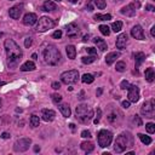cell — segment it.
Instances as JSON below:
<instances>
[{
	"label": "cell",
	"instance_id": "obj_5",
	"mask_svg": "<svg viewBox=\"0 0 155 155\" xmlns=\"http://www.w3.org/2000/svg\"><path fill=\"white\" fill-rule=\"evenodd\" d=\"M54 25H56V22L52 18H50L47 16H42L39 18V22L36 25V31L44 33V31H47L48 29H52Z\"/></svg>",
	"mask_w": 155,
	"mask_h": 155
},
{
	"label": "cell",
	"instance_id": "obj_61",
	"mask_svg": "<svg viewBox=\"0 0 155 155\" xmlns=\"http://www.w3.org/2000/svg\"><path fill=\"white\" fill-rule=\"evenodd\" d=\"M54 1H61V0H54Z\"/></svg>",
	"mask_w": 155,
	"mask_h": 155
},
{
	"label": "cell",
	"instance_id": "obj_49",
	"mask_svg": "<svg viewBox=\"0 0 155 155\" xmlns=\"http://www.w3.org/2000/svg\"><path fill=\"white\" fill-rule=\"evenodd\" d=\"M79 99H81V101H84L85 99V92L84 91H80V93H79V97H78Z\"/></svg>",
	"mask_w": 155,
	"mask_h": 155
},
{
	"label": "cell",
	"instance_id": "obj_43",
	"mask_svg": "<svg viewBox=\"0 0 155 155\" xmlns=\"http://www.w3.org/2000/svg\"><path fill=\"white\" fill-rule=\"evenodd\" d=\"M101 115H102V110H101V109H97V117L93 120V122H94L96 125L99 122V120H101Z\"/></svg>",
	"mask_w": 155,
	"mask_h": 155
},
{
	"label": "cell",
	"instance_id": "obj_28",
	"mask_svg": "<svg viewBox=\"0 0 155 155\" xmlns=\"http://www.w3.org/2000/svg\"><path fill=\"white\" fill-rule=\"evenodd\" d=\"M144 76H145V80H147L148 82H153V81H154V78H155L154 69H153V68H148V69H145Z\"/></svg>",
	"mask_w": 155,
	"mask_h": 155
},
{
	"label": "cell",
	"instance_id": "obj_38",
	"mask_svg": "<svg viewBox=\"0 0 155 155\" xmlns=\"http://www.w3.org/2000/svg\"><path fill=\"white\" fill-rule=\"evenodd\" d=\"M51 97H52V101H53L54 103H57V104H58V103H61V101H62V96H61V94H58V93H53Z\"/></svg>",
	"mask_w": 155,
	"mask_h": 155
},
{
	"label": "cell",
	"instance_id": "obj_26",
	"mask_svg": "<svg viewBox=\"0 0 155 155\" xmlns=\"http://www.w3.org/2000/svg\"><path fill=\"white\" fill-rule=\"evenodd\" d=\"M93 41H94V44L97 45V47H98L101 51H105V50L108 48L107 42H105L103 39H101V38H94V39H93Z\"/></svg>",
	"mask_w": 155,
	"mask_h": 155
},
{
	"label": "cell",
	"instance_id": "obj_47",
	"mask_svg": "<svg viewBox=\"0 0 155 155\" xmlns=\"http://www.w3.org/2000/svg\"><path fill=\"white\" fill-rule=\"evenodd\" d=\"M121 104H122V107H124L125 109H127V108H130V101H124V102H122Z\"/></svg>",
	"mask_w": 155,
	"mask_h": 155
},
{
	"label": "cell",
	"instance_id": "obj_30",
	"mask_svg": "<svg viewBox=\"0 0 155 155\" xmlns=\"http://www.w3.org/2000/svg\"><path fill=\"white\" fill-rule=\"evenodd\" d=\"M93 80H94V78H93V75L92 74H84L82 75V78H81V81L84 82V84H92L93 82Z\"/></svg>",
	"mask_w": 155,
	"mask_h": 155
},
{
	"label": "cell",
	"instance_id": "obj_3",
	"mask_svg": "<svg viewBox=\"0 0 155 155\" xmlns=\"http://www.w3.org/2000/svg\"><path fill=\"white\" fill-rule=\"evenodd\" d=\"M42 56H44V61L45 63L50 64V65H56L58 64V62L61 61V52L58 51V48L52 45V44H47L44 50H42Z\"/></svg>",
	"mask_w": 155,
	"mask_h": 155
},
{
	"label": "cell",
	"instance_id": "obj_62",
	"mask_svg": "<svg viewBox=\"0 0 155 155\" xmlns=\"http://www.w3.org/2000/svg\"><path fill=\"white\" fill-rule=\"evenodd\" d=\"M10 1H12V0H10Z\"/></svg>",
	"mask_w": 155,
	"mask_h": 155
},
{
	"label": "cell",
	"instance_id": "obj_36",
	"mask_svg": "<svg viewBox=\"0 0 155 155\" xmlns=\"http://www.w3.org/2000/svg\"><path fill=\"white\" fill-rule=\"evenodd\" d=\"M115 69H116L117 71H125V69H126V63L122 62V61L117 62L116 65H115Z\"/></svg>",
	"mask_w": 155,
	"mask_h": 155
},
{
	"label": "cell",
	"instance_id": "obj_33",
	"mask_svg": "<svg viewBox=\"0 0 155 155\" xmlns=\"http://www.w3.org/2000/svg\"><path fill=\"white\" fill-rule=\"evenodd\" d=\"M138 137H139V139L142 140V143L145 144V145H148V144L151 143V138H150L149 136H145V134H143V133H138Z\"/></svg>",
	"mask_w": 155,
	"mask_h": 155
},
{
	"label": "cell",
	"instance_id": "obj_56",
	"mask_svg": "<svg viewBox=\"0 0 155 155\" xmlns=\"http://www.w3.org/2000/svg\"><path fill=\"white\" fill-rule=\"evenodd\" d=\"M69 126H70V130H71V131H75V125H74V124H70Z\"/></svg>",
	"mask_w": 155,
	"mask_h": 155
},
{
	"label": "cell",
	"instance_id": "obj_15",
	"mask_svg": "<svg viewBox=\"0 0 155 155\" xmlns=\"http://www.w3.org/2000/svg\"><path fill=\"white\" fill-rule=\"evenodd\" d=\"M131 35H132L134 39H137V40H144V39H145L144 33H143V29H142V27H140L139 24L134 25V27L131 29Z\"/></svg>",
	"mask_w": 155,
	"mask_h": 155
},
{
	"label": "cell",
	"instance_id": "obj_25",
	"mask_svg": "<svg viewBox=\"0 0 155 155\" xmlns=\"http://www.w3.org/2000/svg\"><path fill=\"white\" fill-rule=\"evenodd\" d=\"M145 61V54L143 52H137L134 54V62H136V68H139V65Z\"/></svg>",
	"mask_w": 155,
	"mask_h": 155
},
{
	"label": "cell",
	"instance_id": "obj_11",
	"mask_svg": "<svg viewBox=\"0 0 155 155\" xmlns=\"http://www.w3.org/2000/svg\"><path fill=\"white\" fill-rule=\"evenodd\" d=\"M127 91H128V93H127L128 101L132 102V103L138 102V99H139V88L136 85H130Z\"/></svg>",
	"mask_w": 155,
	"mask_h": 155
},
{
	"label": "cell",
	"instance_id": "obj_54",
	"mask_svg": "<svg viewBox=\"0 0 155 155\" xmlns=\"http://www.w3.org/2000/svg\"><path fill=\"white\" fill-rule=\"evenodd\" d=\"M34 151H35V153H38V151H40V147H38V145H35V147H34Z\"/></svg>",
	"mask_w": 155,
	"mask_h": 155
},
{
	"label": "cell",
	"instance_id": "obj_10",
	"mask_svg": "<svg viewBox=\"0 0 155 155\" xmlns=\"http://www.w3.org/2000/svg\"><path fill=\"white\" fill-rule=\"evenodd\" d=\"M139 7H140V2L139 1H133L130 5L122 7L121 8V13L122 15H126V16H134L137 8H139Z\"/></svg>",
	"mask_w": 155,
	"mask_h": 155
},
{
	"label": "cell",
	"instance_id": "obj_51",
	"mask_svg": "<svg viewBox=\"0 0 155 155\" xmlns=\"http://www.w3.org/2000/svg\"><path fill=\"white\" fill-rule=\"evenodd\" d=\"M150 34H151V36H155V25L151 27V29H150Z\"/></svg>",
	"mask_w": 155,
	"mask_h": 155
},
{
	"label": "cell",
	"instance_id": "obj_17",
	"mask_svg": "<svg viewBox=\"0 0 155 155\" xmlns=\"http://www.w3.org/2000/svg\"><path fill=\"white\" fill-rule=\"evenodd\" d=\"M41 117L44 121L46 122H50V121H53L54 117H56V113L51 109H42L41 110Z\"/></svg>",
	"mask_w": 155,
	"mask_h": 155
},
{
	"label": "cell",
	"instance_id": "obj_60",
	"mask_svg": "<svg viewBox=\"0 0 155 155\" xmlns=\"http://www.w3.org/2000/svg\"><path fill=\"white\" fill-rule=\"evenodd\" d=\"M1 35H2V33H0V38H1Z\"/></svg>",
	"mask_w": 155,
	"mask_h": 155
},
{
	"label": "cell",
	"instance_id": "obj_44",
	"mask_svg": "<svg viewBox=\"0 0 155 155\" xmlns=\"http://www.w3.org/2000/svg\"><path fill=\"white\" fill-rule=\"evenodd\" d=\"M133 122H134L137 126H142V120H140V117H139L138 115H134V117H133Z\"/></svg>",
	"mask_w": 155,
	"mask_h": 155
},
{
	"label": "cell",
	"instance_id": "obj_2",
	"mask_svg": "<svg viewBox=\"0 0 155 155\" xmlns=\"http://www.w3.org/2000/svg\"><path fill=\"white\" fill-rule=\"evenodd\" d=\"M131 147H133V136L130 132H122L116 137V140L114 143L115 153L120 154Z\"/></svg>",
	"mask_w": 155,
	"mask_h": 155
},
{
	"label": "cell",
	"instance_id": "obj_20",
	"mask_svg": "<svg viewBox=\"0 0 155 155\" xmlns=\"http://www.w3.org/2000/svg\"><path fill=\"white\" fill-rule=\"evenodd\" d=\"M119 57H120V52H110V53H108L107 57H105V63H107L108 65H110V64H113V63L116 61V58H119Z\"/></svg>",
	"mask_w": 155,
	"mask_h": 155
},
{
	"label": "cell",
	"instance_id": "obj_18",
	"mask_svg": "<svg viewBox=\"0 0 155 155\" xmlns=\"http://www.w3.org/2000/svg\"><path fill=\"white\" fill-rule=\"evenodd\" d=\"M36 21H38V16L33 12H29L23 17V24L24 25H33L36 23Z\"/></svg>",
	"mask_w": 155,
	"mask_h": 155
},
{
	"label": "cell",
	"instance_id": "obj_55",
	"mask_svg": "<svg viewBox=\"0 0 155 155\" xmlns=\"http://www.w3.org/2000/svg\"><path fill=\"white\" fill-rule=\"evenodd\" d=\"M88 38H90V35H88V34H87V35H85V36H84V39H82V41H87V40H88Z\"/></svg>",
	"mask_w": 155,
	"mask_h": 155
},
{
	"label": "cell",
	"instance_id": "obj_22",
	"mask_svg": "<svg viewBox=\"0 0 155 155\" xmlns=\"http://www.w3.org/2000/svg\"><path fill=\"white\" fill-rule=\"evenodd\" d=\"M57 8V6H56V4L53 2V1H45L44 4H42V6H41V10L42 11H47V12H50V11H54Z\"/></svg>",
	"mask_w": 155,
	"mask_h": 155
},
{
	"label": "cell",
	"instance_id": "obj_58",
	"mask_svg": "<svg viewBox=\"0 0 155 155\" xmlns=\"http://www.w3.org/2000/svg\"><path fill=\"white\" fill-rule=\"evenodd\" d=\"M68 1H70V2H73V4H75L78 0H68Z\"/></svg>",
	"mask_w": 155,
	"mask_h": 155
},
{
	"label": "cell",
	"instance_id": "obj_16",
	"mask_svg": "<svg viewBox=\"0 0 155 155\" xmlns=\"http://www.w3.org/2000/svg\"><path fill=\"white\" fill-rule=\"evenodd\" d=\"M94 4L99 10H103L107 6L105 0H87V11H92L93 10V5Z\"/></svg>",
	"mask_w": 155,
	"mask_h": 155
},
{
	"label": "cell",
	"instance_id": "obj_27",
	"mask_svg": "<svg viewBox=\"0 0 155 155\" xmlns=\"http://www.w3.org/2000/svg\"><path fill=\"white\" fill-rule=\"evenodd\" d=\"M65 51H67L68 58H70V59H75V57H76V48H75V46H73V45H68V46L65 47Z\"/></svg>",
	"mask_w": 155,
	"mask_h": 155
},
{
	"label": "cell",
	"instance_id": "obj_19",
	"mask_svg": "<svg viewBox=\"0 0 155 155\" xmlns=\"http://www.w3.org/2000/svg\"><path fill=\"white\" fill-rule=\"evenodd\" d=\"M127 39H128L127 34H126V33H121V34L117 36V39H116V47L120 48V50L125 48V47H126V44H127Z\"/></svg>",
	"mask_w": 155,
	"mask_h": 155
},
{
	"label": "cell",
	"instance_id": "obj_13",
	"mask_svg": "<svg viewBox=\"0 0 155 155\" xmlns=\"http://www.w3.org/2000/svg\"><path fill=\"white\" fill-rule=\"evenodd\" d=\"M65 33H67V36H69V38L78 36V34H79V27H78V24L75 22H71V23L67 24L65 25Z\"/></svg>",
	"mask_w": 155,
	"mask_h": 155
},
{
	"label": "cell",
	"instance_id": "obj_41",
	"mask_svg": "<svg viewBox=\"0 0 155 155\" xmlns=\"http://www.w3.org/2000/svg\"><path fill=\"white\" fill-rule=\"evenodd\" d=\"M31 42H33V40H31V38H25V40H24V46L27 47V48H29L30 46H31Z\"/></svg>",
	"mask_w": 155,
	"mask_h": 155
},
{
	"label": "cell",
	"instance_id": "obj_45",
	"mask_svg": "<svg viewBox=\"0 0 155 155\" xmlns=\"http://www.w3.org/2000/svg\"><path fill=\"white\" fill-rule=\"evenodd\" d=\"M81 137H82V138H91L92 136H91V132H90V131L85 130V131L81 132Z\"/></svg>",
	"mask_w": 155,
	"mask_h": 155
},
{
	"label": "cell",
	"instance_id": "obj_53",
	"mask_svg": "<svg viewBox=\"0 0 155 155\" xmlns=\"http://www.w3.org/2000/svg\"><path fill=\"white\" fill-rule=\"evenodd\" d=\"M31 58H33L34 61H36V59H38V54H36V53H33V54H31Z\"/></svg>",
	"mask_w": 155,
	"mask_h": 155
},
{
	"label": "cell",
	"instance_id": "obj_46",
	"mask_svg": "<svg viewBox=\"0 0 155 155\" xmlns=\"http://www.w3.org/2000/svg\"><path fill=\"white\" fill-rule=\"evenodd\" d=\"M61 87V84L58 82V81H53L52 82V88H54V90H58Z\"/></svg>",
	"mask_w": 155,
	"mask_h": 155
},
{
	"label": "cell",
	"instance_id": "obj_34",
	"mask_svg": "<svg viewBox=\"0 0 155 155\" xmlns=\"http://www.w3.org/2000/svg\"><path fill=\"white\" fill-rule=\"evenodd\" d=\"M111 29H113V31H115V33L120 31V30L122 29V22H121V21H116V22H114V23L111 24Z\"/></svg>",
	"mask_w": 155,
	"mask_h": 155
},
{
	"label": "cell",
	"instance_id": "obj_31",
	"mask_svg": "<svg viewBox=\"0 0 155 155\" xmlns=\"http://www.w3.org/2000/svg\"><path fill=\"white\" fill-rule=\"evenodd\" d=\"M96 58H97V56H93V54H91V56H85V57L81 58V62H82L84 64H90V63L94 62Z\"/></svg>",
	"mask_w": 155,
	"mask_h": 155
},
{
	"label": "cell",
	"instance_id": "obj_24",
	"mask_svg": "<svg viewBox=\"0 0 155 155\" xmlns=\"http://www.w3.org/2000/svg\"><path fill=\"white\" fill-rule=\"evenodd\" d=\"M80 148L85 151V153H91V151H93V149H94V145H93V143L92 142H82L81 144H80Z\"/></svg>",
	"mask_w": 155,
	"mask_h": 155
},
{
	"label": "cell",
	"instance_id": "obj_50",
	"mask_svg": "<svg viewBox=\"0 0 155 155\" xmlns=\"http://www.w3.org/2000/svg\"><path fill=\"white\" fill-rule=\"evenodd\" d=\"M145 8H147L148 11H155V7H154L153 5H145Z\"/></svg>",
	"mask_w": 155,
	"mask_h": 155
},
{
	"label": "cell",
	"instance_id": "obj_7",
	"mask_svg": "<svg viewBox=\"0 0 155 155\" xmlns=\"http://www.w3.org/2000/svg\"><path fill=\"white\" fill-rule=\"evenodd\" d=\"M61 80L63 84L65 85H70V84H75L79 80V71L73 69V70H68L61 74Z\"/></svg>",
	"mask_w": 155,
	"mask_h": 155
},
{
	"label": "cell",
	"instance_id": "obj_29",
	"mask_svg": "<svg viewBox=\"0 0 155 155\" xmlns=\"http://www.w3.org/2000/svg\"><path fill=\"white\" fill-rule=\"evenodd\" d=\"M96 21H109V19H111V15H109V13H105V15H103V13H97V15H94V17H93Z\"/></svg>",
	"mask_w": 155,
	"mask_h": 155
},
{
	"label": "cell",
	"instance_id": "obj_37",
	"mask_svg": "<svg viewBox=\"0 0 155 155\" xmlns=\"http://www.w3.org/2000/svg\"><path fill=\"white\" fill-rule=\"evenodd\" d=\"M145 130H147L148 133H154L155 132V125L153 122H148L145 125Z\"/></svg>",
	"mask_w": 155,
	"mask_h": 155
},
{
	"label": "cell",
	"instance_id": "obj_59",
	"mask_svg": "<svg viewBox=\"0 0 155 155\" xmlns=\"http://www.w3.org/2000/svg\"><path fill=\"white\" fill-rule=\"evenodd\" d=\"M0 109H1V98H0Z\"/></svg>",
	"mask_w": 155,
	"mask_h": 155
},
{
	"label": "cell",
	"instance_id": "obj_12",
	"mask_svg": "<svg viewBox=\"0 0 155 155\" xmlns=\"http://www.w3.org/2000/svg\"><path fill=\"white\" fill-rule=\"evenodd\" d=\"M23 7H24L23 4H18V5L12 6V7L8 10V15H10V17L13 18V19H18V18L21 17V15H22Z\"/></svg>",
	"mask_w": 155,
	"mask_h": 155
},
{
	"label": "cell",
	"instance_id": "obj_23",
	"mask_svg": "<svg viewBox=\"0 0 155 155\" xmlns=\"http://www.w3.org/2000/svg\"><path fill=\"white\" fill-rule=\"evenodd\" d=\"M35 69V63L33 61H27L24 64L21 65V70L22 71H31Z\"/></svg>",
	"mask_w": 155,
	"mask_h": 155
},
{
	"label": "cell",
	"instance_id": "obj_39",
	"mask_svg": "<svg viewBox=\"0 0 155 155\" xmlns=\"http://www.w3.org/2000/svg\"><path fill=\"white\" fill-rule=\"evenodd\" d=\"M128 86H130V82L126 81V80H122L121 84H120V88H122V90H127Z\"/></svg>",
	"mask_w": 155,
	"mask_h": 155
},
{
	"label": "cell",
	"instance_id": "obj_4",
	"mask_svg": "<svg viewBox=\"0 0 155 155\" xmlns=\"http://www.w3.org/2000/svg\"><path fill=\"white\" fill-rule=\"evenodd\" d=\"M75 117L81 122V124H88L91 119L93 117V110L91 107L86 104H80L75 109Z\"/></svg>",
	"mask_w": 155,
	"mask_h": 155
},
{
	"label": "cell",
	"instance_id": "obj_1",
	"mask_svg": "<svg viewBox=\"0 0 155 155\" xmlns=\"http://www.w3.org/2000/svg\"><path fill=\"white\" fill-rule=\"evenodd\" d=\"M5 50L7 54V65L8 68H16L18 62L22 59V50L21 47L12 40V39H6L5 40Z\"/></svg>",
	"mask_w": 155,
	"mask_h": 155
},
{
	"label": "cell",
	"instance_id": "obj_40",
	"mask_svg": "<svg viewBox=\"0 0 155 155\" xmlns=\"http://www.w3.org/2000/svg\"><path fill=\"white\" fill-rule=\"evenodd\" d=\"M52 38H53V39H61V38H62V30H56V31H53Z\"/></svg>",
	"mask_w": 155,
	"mask_h": 155
},
{
	"label": "cell",
	"instance_id": "obj_9",
	"mask_svg": "<svg viewBox=\"0 0 155 155\" xmlns=\"http://www.w3.org/2000/svg\"><path fill=\"white\" fill-rule=\"evenodd\" d=\"M154 110H155V101H154V98L144 102V104L140 108V113L143 115H145L147 117H153Z\"/></svg>",
	"mask_w": 155,
	"mask_h": 155
},
{
	"label": "cell",
	"instance_id": "obj_42",
	"mask_svg": "<svg viewBox=\"0 0 155 155\" xmlns=\"http://www.w3.org/2000/svg\"><path fill=\"white\" fill-rule=\"evenodd\" d=\"M86 51H87V53H90V54L97 56V50H96L94 47H87V48H86Z\"/></svg>",
	"mask_w": 155,
	"mask_h": 155
},
{
	"label": "cell",
	"instance_id": "obj_21",
	"mask_svg": "<svg viewBox=\"0 0 155 155\" xmlns=\"http://www.w3.org/2000/svg\"><path fill=\"white\" fill-rule=\"evenodd\" d=\"M58 108H59V110H61V113H62V115L64 117H69L70 116L71 111H70V108H69V105L67 103H61L58 105Z\"/></svg>",
	"mask_w": 155,
	"mask_h": 155
},
{
	"label": "cell",
	"instance_id": "obj_14",
	"mask_svg": "<svg viewBox=\"0 0 155 155\" xmlns=\"http://www.w3.org/2000/svg\"><path fill=\"white\" fill-rule=\"evenodd\" d=\"M121 120H122V114L119 110H114V111H111V113L108 114V121L110 124L117 125V124H120Z\"/></svg>",
	"mask_w": 155,
	"mask_h": 155
},
{
	"label": "cell",
	"instance_id": "obj_48",
	"mask_svg": "<svg viewBox=\"0 0 155 155\" xmlns=\"http://www.w3.org/2000/svg\"><path fill=\"white\" fill-rule=\"evenodd\" d=\"M1 138H4V139L10 138V133H8V132H2V133H1Z\"/></svg>",
	"mask_w": 155,
	"mask_h": 155
},
{
	"label": "cell",
	"instance_id": "obj_8",
	"mask_svg": "<svg viewBox=\"0 0 155 155\" xmlns=\"http://www.w3.org/2000/svg\"><path fill=\"white\" fill-rule=\"evenodd\" d=\"M31 144V139L30 138H21V139H17L13 144V150L17 151V153H23L25 150L29 149Z\"/></svg>",
	"mask_w": 155,
	"mask_h": 155
},
{
	"label": "cell",
	"instance_id": "obj_6",
	"mask_svg": "<svg viewBox=\"0 0 155 155\" xmlns=\"http://www.w3.org/2000/svg\"><path fill=\"white\" fill-rule=\"evenodd\" d=\"M113 140V133L108 130H101L98 132V145L102 148L109 147Z\"/></svg>",
	"mask_w": 155,
	"mask_h": 155
},
{
	"label": "cell",
	"instance_id": "obj_57",
	"mask_svg": "<svg viewBox=\"0 0 155 155\" xmlns=\"http://www.w3.org/2000/svg\"><path fill=\"white\" fill-rule=\"evenodd\" d=\"M5 84H6V82H5V81H0V86H4V85H5Z\"/></svg>",
	"mask_w": 155,
	"mask_h": 155
},
{
	"label": "cell",
	"instance_id": "obj_32",
	"mask_svg": "<svg viewBox=\"0 0 155 155\" xmlns=\"http://www.w3.org/2000/svg\"><path fill=\"white\" fill-rule=\"evenodd\" d=\"M29 122H30V126H31V127H38L39 124H40V119H39V116H36V115H31Z\"/></svg>",
	"mask_w": 155,
	"mask_h": 155
},
{
	"label": "cell",
	"instance_id": "obj_52",
	"mask_svg": "<svg viewBox=\"0 0 155 155\" xmlns=\"http://www.w3.org/2000/svg\"><path fill=\"white\" fill-rule=\"evenodd\" d=\"M102 92H103V88H102V87H99V88H98V91H97V97H99V96L102 94Z\"/></svg>",
	"mask_w": 155,
	"mask_h": 155
},
{
	"label": "cell",
	"instance_id": "obj_35",
	"mask_svg": "<svg viewBox=\"0 0 155 155\" xmlns=\"http://www.w3.org/2000/svg\"><path fill=\"white\" fill-rule=\"evenodd\" d=\"M98 29H99V31H101L103 35H107V36H108V35L110 34V28H109L108 25H105V24H101Z\"/></svg>",
	"mask_w": 155,
	"mask_h": 155
}]
</instances>
